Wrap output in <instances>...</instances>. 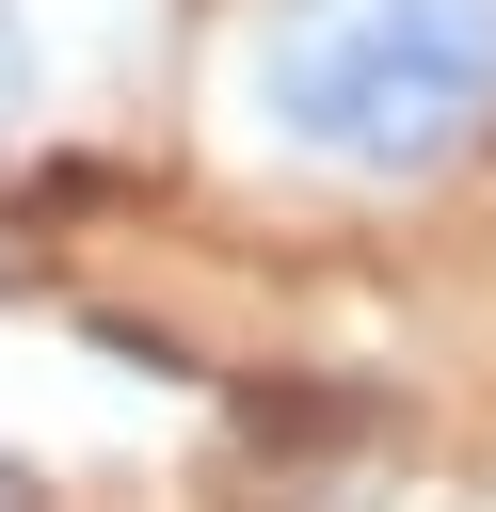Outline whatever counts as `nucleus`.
Wrapping results in <instances>:
<instances>
[{"label": "nucleus", "instance_id": "1", "mask_svg": "<svg viewBox=\"0 0 496 512\" xmlns=\"http://www.w3.org/2000/svg\"><path fill=\"white\" fill-rule=\"evenodd\" d=\"M240 112L304 176H448L496 128V0H256Z\"/></svg>", "mask_w": 496, "mask_h": 512}, {"label": "nucleus", "instance_id": "2", "mask_svg": "<svg viewBox=\"0 0 496 512\" xmlns=\"http://www.w3.org/2000/svg\"><path fill=\"white\" fill-rule=\"evenodd\" d=\"M32 64H48V48H32V0H0V128L32 112Z\"/></svg>", "mask_w": 496, "mask_h": 512}]
</instances>
